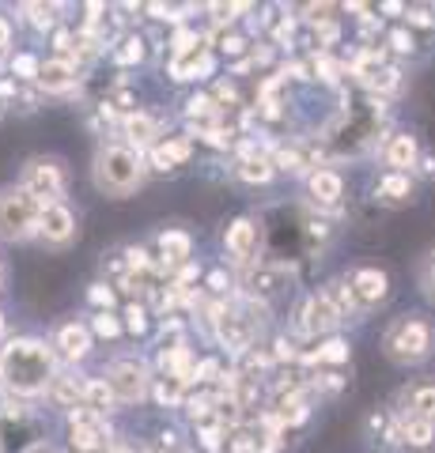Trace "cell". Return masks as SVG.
Listing matches in <instances>:
<instances>
[{
    "label": "cell",
    "instance_id": "39",
    "mask_svg": "<svg viewBox=\"0 0 435 453\" xmlns=\"http://www.w3.org/2000/svg\"><path fill=\"white\" fill-rule=\"evenodd\" d=\"M91 336H103V340H118L121 333H125V325H121V318L114 314V310H110V314H95L91 318Z\"/></svg>",
    "mask_w": 435,
    "mask_h": 453
},
{
    "label": "cell",
    "instance_id": "31",
    "mask_svg": "<svg viewBox=\"0 0 435 453\" xmlns=\"http://www.w3.org/2000/svg\"><path fill=\"white\" fill-rule=\"evenodd\" d=\"M144 53H148V38H144V35H121V38L114 42V61H118L121 68L140 65V61H144Z\"/></svg>",
    "mask_w": 435,
    "mask_h": 453
},
{
    "label": "cell",
    "instance_id": "48",
    "mask_svg": "<svg viewBox=\"0 0 435 453\" xmlns=\"http://www.w3.org/2000/svg\"><path fill=\"white\" fill-rule=\"evenodd\" d=\"M208 12H213V19H216V23H231L238 12H250V4H213Z\"/></svg>",
    "mask_w": 435,
    "mask_h": 453
},
{
    "label": "cell",
    "instance_id": "27",
    "mask_svg": "<svg viewBox=\"0 0 435 453\" xmlns=\"http://www.w3.org/2000/svg\"><path fill=\"white\" fill-rule=\"evenodd\" d=\"M398 442L405 449H431L435 446V423H428V419H398Z\"/></svg>",
    "mask_w": 435,
    "mask_h": 453
},
{
    "label": "cell",
    "instance_id": "42",
    "mask_svg": "<svg viewBox=\"0 0 435 453\" xmlns=\"http://www.w3.org/2000/svg\"><path fill=\"white\" fill-rule=\"evenodd\" d=\"M103 273L110 276V280H125L129 276V265H125V250H110V253H103ZM106 280V283H110Z\"/></svg>",
    "mask_w": 435,
    "mask_h": 453
},
{
    "label": "cell",
    "instance_id": "50",
    "mask_svg": "<svg viewBox=\"0 0 435 453\" xmlns=\"http://www.w3.org/2000/svg\"><path fill=\"white\" fill-rule=\"evenodd\" d=\"M220 50L228 53V57H238V53L246 50V38H243V35H223V38H220Z\"/></svg>",
    "mask_w": 435,
    "mask_h": 453
},
{
    "label": "cell",
    "instance_id": "51",
    "mask_svg": "<svg viewBox=\"0 0 435 453\" xmlns=\"http://www.w3.org/2000/svg\"><path fill=\"white\" fill-rule=\"evenodd\" d=\"M208 291H216V295L228 291V273H223V268H216V273L208 276Z\"/></svg>",
    "mask_w": 435,
    "mask_h": 453
},
{
    "label": "cell",
    "instance_id": "47",
    "mask_svg": "<svg viewBox=\"0 0 435 453\" xmlns=\"http://www.w3.org/2000/svg\"><path fill=\"white\" fill-rule=\"evenodd\" d=\"M390 50H394V53H413V50H416L413 31H405V27H394V31H390Z\"/></svg>",
    "mask_w": 435,
    "mask_h": 453
},
{
    "label": "cell",
    "instance_id": "56",
    "mask_svg": "<svg viewBox=\"0 0 435 453\" xmlns=\"http://www.w3.org/2000/svg\"><path fill=\"white\" fill-rule=\"evenodd\" d=\"M424 174H428V178L435 174V159H424Z\"/></svg>",
    "mask_w": 435,
    "mask_h": 453
},
{
    "label": "cell",
    "instance_id": "57",
    "mask_svg": "<svg viewBox=\"0 0 435 453\" xmlns=\"http://www.w3.org/2000/svg\"><path fill=\"white\" fill-rule=\"evenodd\" d=\"M4 333H8V321H4V314H0V340H4Z\"/></svg>",
    "mask_w": 435,
    "mask_h": 453
},
{
    "label": "cell",
    "instance_id": "19",
    "mask_svg": "<svg viewBox=\"0 0 435 453\" xmlns=\"http://www.w3.org/2000/svg\"><path fill=\"white\" fill-rule=\"evenodd\" d=\"M258 238H261V223L250 219V216H238L228 234H223V246H228V253L235 261H250V253L258 250Z\"/></svg>",
    "mask_w": 435,
    "mask_h": 453
},
{
    "label": "cell",
    "instance_id": "11",
    "mask_svg": "<svg viewBox=\"0 0 435 453\" xmlns=\"http://www.w3.org/2000/svg\"><path fill=\"white\" fill-rule=\"evenodd\" d=\"M38 238L46 246H53V250H65L76 238V211L68 208L65 201L61 204H42V211H38Z\"/></svg>",
    "mask_w": 435,
    "mask_h": 453
},
{
    "label": "cell",
    "instance_id": "9",
    "mask_svg": "<svg viewBox=\"0 0 435 453\" xmlns=\"http://www.w3.org/2000/svg\"><path fill=\"white\" fill-rule=\"evenodd\" d=\"M288 288H291V268L284 261H261L246 273V299L254 303H269Z\"/></svg>",
    "mask_w": 435,
    "mask_h": 453
},
{
    "label": "cell",
    "instance_id": "49",
    "mask_svg": "<svg viewBox=\"0 0 435 453\" xmlns=\"http://www.w3.org/2000/svg\"><path fill=\"white\" fill-rule=\"evenodd\" d=\"M405 19H409L413 27H435L431 8H405Z\"/></svg>",
    "mask_w": 435,
    "mask_h": 453
},
{
    "label": "cell",
    "instance_id": "29",
    "mask_svg": "<svg viewBox=\"0 0 435 453\" xmlns=\"http://www.w3.org/2000/svg\"><path fill=\"white\" fill-rule=\"evenodd\" d=\"M326 299L333 303V310H337V318L341 321H348V318H356L360 314V306H356V295H353V288H348V280L345 276H337V280H330L326 283Z\"/></svg>",
    "mask_w": 435,
    "mask_h": 453
},
{
    "label": "cell",
    "instance_id": "40",
    "mask_svg": "<svg viewBox=\"0 0 435 453\" xmlns=\"http://www.w3.org/2000/svg\"><path fill=\"white\" fill-rule=\"evenodd\" d=\"M148 318H151V310H148V303H129L125 306V329H129L133 336H140V333H148Z\"/></svg>",
    "mask_w": 435,
    "mask_h": 453
},
{
    "label": "cell",
    "instance_id": "35",
    "mask_svg": "<svg viewBox=\"0 0 435 453\" xmlns=\"http://www.w3.org/2000/svg\"><path fill=\"white\" fill-rule=\"evenodd\" d=\"M348 340H341V336H330L326 344H318L311 356H307V363H330V366H341V363H348Z\"/></svg>",
    "mask_w": 435,
    "mask_h": 453
},
{
    "label": "cell",
    "instance_id": "55",
    "mask_svg": "<svg viewBox=\"0 0 435 453\" xmlns=\"http://www.w3.org/2000/svg\"><path fill=\"white\" fill-rule=\"evenodd\" d=\"M27 453H58V449H53V446H42V442H35V446L27 449Z\"/></svg>",
    "mask_w": 435,
    "mask_h": 453
},
{
    "label": "cell",
    "instance_id": "6",
    "mask_svg": "<svg viewBox=\"0 0 435 453\" xmlns=\"http://www.w3.org/2000/svg\"><path fill=\"white\" fill-rule=\"evenodd\" d=\"M19 189L31 193L38 204H61L65 189H68L61 159H50V155H35V159H27L23 174H19Z\"/></svg>",
    "mask_w": 435,
    "mask_h": 453
},
{
    "label": "cell",
    "instance_id": "14",
    "mask_svg": "<svg viewBox=\"0 0 435 453\" xmlns=\"http://www.w3.org/2000/svg\"><path fill=\"white\" fill-rule=\"evenodd\" d=\"M337 325H341V318H337V310H333V303L326 299V295H307L303 299V306H299V314H296V329L303 333V336H326V333H333Z\"/></svg>",
    "mask_w": 435,
    "mask_h": 453
},
{
    "label": "cell",
    "instance_id": "22",
    "mask_svg": "<svg viewBox=\"0 0 435 453\" xmlns=\"http://www.w3.org/2000/svg\"><path fill=\"white\" fill-rule=\"evenodd\" d=\"M383 159L386 166L394 170V174H405V170H413L420 163V144H416V136L413 133H394L386 140V148H383Z\"/></svg>",
    "mask_w": 435,
    "mask_h": 453
},
{
    "label": "cell",
    "instance_id": "44",
    "mask_svg": "<svg viewBox=\"0 0 435 453\" xmlns=\"http://www.w3.org/2000/svg\"><path fill=\"white\" fill-rule=\"evenodd\" d=\"M38 98H42V91L38 88H31V83H19V91H16V98H12V110H19V113H35L38 110Z\"/></svg>",
    "mask_w": 435,
    "mask_h": 453
},
{
    "label": "cell",
    "instance_id": "46",
    "mask_svg": "<svg viewBox=\"0 0 435 453\" xmlns=\"http://www.w3.org/2000/svg\"><path fill=\"white\" fill-rule=\"evenodd\" d=\"M205 144H213V148H231L235 144V129H223V125H213V129H205L201 133Z\"/></svg>",
    "mask_w": 435,
    "mask_h": 453
},
{
    "label": "cell",
    "instance_id": "34",
    "mask_svg": "<svg viewBox=\"0 0 435 453\" xmlns=\"http://www.w3.org/2000/svg\"><path fill=\"white\" fill-rule=\"evenodd\" d=\"M368 434L383 446H401L398 442V416H390V412H371L368 416Z\"/></svg>",
    "mask_w": 435,
    "mask_h": 453
},
{
    "label": "cell",
    "instance_id": "37",
    "mask_svg": "<svg viewBox=\"0 0 435 453\" xmlns=\"http://www.w3.org/2000/svg\"><path fill=\"white\" fill-rule=\"evenodd\" d=\"M38 57L35 53H12L8 57V73H12V80L16 83H31L35 88V80H38Z\"/></svg>",
    "mask_w": 435,
    "mask_h": 453
},
{
    "label": "cell",
    "instance_id": "38",
    "mask_svg": "<svg viewBox=\"0 0 435 453\" xmlns=\"http://www.w3.org/2000/svg\"><path fill=\"white\" fill-rule=\"evenodd\" d=\"M88 303L95 306V314H110L114 310V303H118V291H114V283H91L88 288Z\"/></svg>",
    "mask_w": 435,
    "mask_h": 453
},
{
    "label": "cell",
    "instance_id": "21",
    "mask_svg": "<svg viewBox=\"0 0 435 453\" xmlns=\"http://www.w3.org/2000/svg\"><path fill=\"white\" fill-rule=\"evenodd\" d=\"M235 174L243 181H250V186H269L273 174H276V166H273L269 155L258 151V144H250V140H246L243 155H238V163H235Z\"/></svg>",
    "mask_w": 435,
    "mask_h": 453
},
{
    "label": "cell",
    "instance_id": "58",
    "mask_svg": "<svg viewBox=\"0 0 435 453\" xmlns=\"http://www.w3.org/2000/svg\"><path fill=\"white\" fill-rule=\"evenodd\" d=\"M4 276H8V273H4V261H0V288H4Z\"/></svg>",
    "mask_w": 435,
    "mask_h": 453
},
{
    "label": "cell",
    "instance_id": "20",
    "mask_svg": "<svg viewBox=\"0 0 435 453\" xmlns=\"http://www.w3.org/2000/svg\"><path fill=\"white\" fill-rule=\"evenodd\" d=\"M121 133H125V144L144 155V148H151L159 140V121L144 110H133V113L121 118Z\"/></svg>",
    "mask_w": 435,
    "mask_h": 453
},
{
    "label": "cell",
    "instance_id": "17",
    "mask_svg": "<svg viewBox=\"0 0 435 453\" xmlns=\"http://www.w3.org/2000/svg\"><path fill=\"white\" fill-rule=\"evenodd\" d=\"M80 83V65L76 61H65V57H50V61L38 65V80L35 88L46 91V95H68Z\"/></svg>",
    "mask_w": 435,
    "mask_h": 453
},
{
    "label": "cell",
    "instance_id": "36",
    "mask_svg": "<svg viewBox=\"0 0 435 453\" xmlns=\"http://www.w3.org/2000/svg\"><path fill=\"white\" fill-rule=\"evenodd\" d=\"M151 396L163 404V408H175V404H182L186 401V386L182 381H175V378H151Z\"/></svg>",
    "mask_w": 435,
    "mask_h": 453
},
{
    "label": "cell",
    "instance_id": "15",
    "mask_svg": "<svg viewBox=\"0 0 435 453\" xmlns=\"http://www.w3.org/2000/svg\"><path fill=\"white\" fill-rule=\"evenodd\" d=\"M398 419H428L435 423V378L409 381L398 393Z\"/></svg>",
    "mask_w": 435,
    "mask_h": 453
},
{
    "label": "cell",
    "instance_id": "33",
    "mask_svg": "<svg viewBox=\"0 0 435 453\" xmlns=\"http://www.w3.org/2000/svg\"><path fill=\"white\" fill-rule=\"evenodd\" d=\"M273 166L276 170H288V174H303V170L315 166V163H311V155H307L303 144H284V148H276Z\"/></svg>",
    "mask_w": 435,
    "mask_h": 453
},
{
    "label": "cell",
    "instance_id": "52",
    "mask_svg": "<svg viewBox=\"0 0 435 453\" xmlns=\"http://www.w3.org/2000/svg\"><path fill=\"white\" fill-rule=\"evenodd\" d=\"M8 50H12V23L0 16V57H4Z\"/></svg>",
    "mask_w": 435,
    "mask_h": 453
},
{
    "label": "cell",
    "instance_id": "59",
    "mask_svg": "<svg viewBox=\"0 0 435 453\" xmlns=\"http://www.w3.org/2000/svg\"><path fill=\"white\" fill-rule=\"evenodd\" d=\"M0 113H4V106H0Z\"/></svg>",
    "mask_w": 435,
    "mask_h": 453
},
{
    "label": "cell",
    "instance_id": "26",
    "mask_svg": "<svg viewBox=\"0 0 435 453\" xmlns=\"http://www.w3.org/2000/svg\"><path fill=\"white\" fill-rule=\"evenodd\" d=\"M223 118V110L216 106V98L213 95H193L190 103H186V121L193 125V133H205V129H213V125H220Z\"/></svg>",
    "mask_w": 435,
    "mask_h": 453
},
{
    "label": "cell",
    "instance_id": "10",
    "mask_svg": "<svg viewBox=\"0 0 435 453\" xmlns=\"http://www.w3.org/2000/svg\"><path fill=\"white\" fill-rule=\"evenodd\" d=\"M353 73L371 95H390V91H398V83H401V73L394 65H386L378 50H363L353 61Z\"/></svg>",
    "mask_w": 435,
    "mask_h": 453
},
{
    "label": "cell",
    "instance_id": "7",
    "mask_svg": "<svg viewBox=\"0 0 435 453\" xmlns=\"http://www.w3.org/2000/svg\"><path fill=\"white\" fill-rule=\"evenodd\" d=\"M103 381H106V389L114 393L118 404H136L151 393V371H148V363L136 359V356L114 359L103 371Z\"/></svg>",
    "mask_w": 435,
    "mask_h": 453
},
{
    "label": "cell",
    "instance_id": "53",
    "mask_svg": "<svg viewBox=\"0 0 435 453\" xmlns=\"http://www.w3.org/2000/svg\"><path fill=\"white\" fill-rule=\"evenodd\" d=\"M424 280H435V246H431L428 261H424Z\"/></svg>",
    "mask_w": 435,
    "mask_h": 453
},
{
    "label": "cell",
    "instance_id": "13",
    "mask_svg": "<svg viewBox=\"0 0 435 453\" xmlns=\"http://www.w3.org/2000/svg\"><path fill=\"white\" fill-rule=\"evenodd\" d=\"M91 344H95V336H91V329L83 321H65L50 336L53 356L65 359V363H83V359L91 356Z\"/></svg>",
    "mask_w": 435,
    "mask_h": 453
},
{
    "label": "cell",
    "instance_id": "60",
    "mask_svg": "<svg viewBox=\"0 0 435 453\" xmlns=\"http://www.w3.org/2000/svg\"><path fill=\"white\" fill-rule=\"evenodd\" d=\"M159 453H167V449H159Z\"/></svg>",
    "mask_w": 435,
    "mask_h": 453
},
{
    "label": "cell",
    "instance_id": "24",
    "mask_svg": "<svg viewBox=\"0 0 435 453\" xmlns=\"http://www.w3.org/2000/svg\"><path fill=\"white\" fill-rule=\"evenodd\" d=\"M307 189H311L315 204L337 208V204H341V196H345V181H341L337 170H311V178H307Z\"/></svg>",
    "mask_w": 435,
    "mask_h": 453
},
{
    "label": "cell",
    "instance_id": "16",
    "mask_svg": "<svg viewBox=\"0 0 435 453\" xmlns=\"http://www.w3.org/2000/svg\"><path fill=\"white\" fill-rule=\"evenodd\" d=\"M171 80H198L213 73V50H208V38H198L193 46H186L182 53H171V65H167Z\"/></svg>",
    "mask_w": 435,
    "mask_h": 453
},
{
    "label": "cell",
    "instance_id": "41",
    "mask_svg": "<svg viewBox=\"0 0 435 453\" xmlns=\"http://www.w3.org/2000/svg\"><path fill=\"white\" fill-rule=\"evenodd\" d=\"M223 434H228V427H220L216 419H205V423H198V438H201V446H205L208 453H216V449L223 446Z\"/></svg>",
    "mask_w": 435,
    "mask_h": 453
},
{
    "label": "cell",
    "instance_id": "23",
    "mask_svg": "<svg viewBox=\"0 0 435 453\" xmlns=\"http://www.w3.org/2000/svg\"><path fill=\"white\" fill-rule=\"evenodd\" d=\"M193 155V144L186 136H167V140H156V144L148 148V159L156 170H175L178 163H186Z\"/></svg>",
    "mask_w": 435,
    "mask_h": 453
},
{
    "label": "cell",
    "instance_id": "12",
    "mask_svg": "<svg viewBox=\"0 0 435 453\" xmlns=\"http://www.w3.org/2000/svg\"><path fill=\"white\" fill-rule=\"evenodd\" d=\"M345 280H348V288H353L360 310H375V306H383L390 299V276L383 273V268L363 265V268H353Z\"/></svg>",
    "mask_w": 435,
    "mask_h": 453
},
{
    "label": "cell",
    "instance_id": "61",
    "mask_svg": "<svg viewBox=\"0 0 435 453\" xmlns=\"http://www.w3.org/2000/svg\"><path fill=\"white\" fill-rule=\"evenodd\" d=\"M231 453H235V449H231Z\"/></svg>",
    "mask_w": 435,
    "mask_h": 453
},
{
    "label": "cell",
    "instance_id": "25",
    "mask_svg": "<svg viewBox=\"0 0 435 453\" xmlns=\"http://www.w3.org/2000/svg\"><path fill=\"white\" fill-rule=\"evenodd\" d=\"M83 386H88V378H80V374H53V381H50V389H46V396L58 408H65V412H73V408H80L83 404Z\"/></svg>",
    "mask_w": 435,
    "mask_h": 453
},
{
    "label": "cell",
    "instance_id": "4",
    "mask_svg": "<svg viewBox=\"0 0 435 453\" xmlns=\"http://www.w3.org/2000/svg\"><path fill=\"white\" fill-rule=\"evenodd\" d=\"M213 329H216V340L223 348H231L235 356H243V351H250L254 348V340H258V333H261V325H265V318H261V306L254 303V299H246V303H238V306H216L213 310Z\"/></svg>",
    "mask_w": 435,
    "mask_h": 453
},
{
    "label": "cell",
    "instance_id": "30",
    "mask_svg": "<svg viewBox=\"0 0 435 453\" xmlns=\"http://www.w3.org/2000/svg\"><path fill=\"white\" fill-rule=\"evenodd\" d=\"M83 408H91L95 416H110V412L118 408L114 393L106 389V381H103V378H88V386H83Z\"/></svg>",
    "mask_w": 435,
    "mask_h": 453
},
{
    "label": "cell",
    "instance_id": "8",
    "mask_svg": "<svg viewBox=\"0 0 435 453\" xmlns=\"http://www.w3.org/2000/svg\"><path fill=\"white\" fill-rule=\"evenodd\" d=\"M68 442H73L76 453H110L118 446L106 416H95L91 408H83V404L68 412Z\"/></svg>",
    "mask_w": 435,
    "mask_h": 453
},
{
    "label": "cell",
    "instance_id": "32",
    "mask_svg": "<svg viewBox=\"0 0 435 453\" xmlns=\"http://www.w3.org/2000/svg\"><path fill=\"white\" fill-rule=\"evenodd\" d=\"M23 12V19L35 27L38 35H46V31H58V23H61V4H19Z\"/></svg>",
    "mask_w": 435,
    "mask_h": 453
},
{
    "label": "cell",
    "instance_id": "3",
    "mask_svg": "<svg viewBox=\"0 0 435 453\" xmlns=\"http://www.w3.org/2000/svg\"><path fill=\"white\" fill-rule=\"evenodd\" d=\"M386 359H394L401 366L424 363L435 351V321L424 314H401L398 321H390V329L383 336Z\"/></svg>",
    "mask_w": 435,
    "mask_h": 453
},
{
    "label": "cell",
    "instance_id": "1",
    "mask_svg": "<svg viewBox=\"0 0 435 453\" xmlns=\"http://www.w3.org/2000/svg\"><path fill=\"white\" fill-rule=\"evenodd\" d=\"M53 374H58V356L46 340L12 336L0 344V389L8 396H16V401L46 396Z\"/></svg>",
    "mask_w": 435,
    "mask_h": 453
},
{
    "label": "cell",
    "instance_id": "43",
    "mask_svg": "<svg viewBox=\"0 0 435 453\" xmlns=\"http://www.w3.org/2000/svg\"><path fill=\"white\" fill-rule=\"evenodd\" d=\"M193 381H198V386H216V381H223L220 359H201L198 366H193Z\"/></svg>",
    "mask_w": 435,
    "mask_h": 453
},
{
    "label": "cell",
    "instance_id": "28",
    "mask_svg": "<svg viewBox=\"0 0 435 453\" xmlns=\"http://www.w3.org/2000/svg\"><path fill=\"white\" fill-rule=\"evenodd\" d=\"M409 196H413V178L409 174H394V170H390V174L378 181L375 186V201H383V204H409Z\"/></svg>",
    "mask_w": 435,
    "mask_h": 453
},
{
    "label": "cell",
    "instance_id": "5",
    "mask_svg": "<svg viewBox=\"0 0 435 453\" xmlns=\"http://www.w3.org/2000/svg\"><path fill=\"white\" fill-rule=\"evenodd\" d=\"M38 211L42 204L19 186L0 189V242H27L38 234Z\"/></svg>",
    "mask_w": 435,
    "mask_h": 453
},
{
    "label": "cell",
    "instance_id": "2",
    "mask_svg": "<svg viewBox=\"0 0 435 453\" xmlns=\"http://www.w3.org/2000/svg\"><path fill=\"white\" fill-rule=\"evenodd\" d=\"M95 186H99L106 196H129L140 189L148 166H144V155L133 151L129 144H103L95 151Z\"/></svg>",
    "mask_w": 435,
    "mask_h": 453
},
{
    "label": "cell",
    "instance_id": "54",
    "mask_svg": "<svg viewBox=\"0 0 435 453\" xmlns=\"http://www.w3.org/2000/svg\"><path fill=\"white\" fill-rule=\"evenodd\" d=\"M383 12H386V16H401L405 4H383Z\"/></svg>",
    "mask_w": 435,
    "mask_h": 453
},
{
    "label": "cell",
    "instance_id": "45",
    "mask_svg": "<svg viewBox=\"0 0 435 453\" xmlns=\"http://www.w3.org/2000/svg\"><path fill=\"white\" fill-rule=\"evenodd\" d=\"M315 73H318V80L337 83V80H341V73H345V65H337V61H330L326 53H318L315 57Z\"/></svg>",
    "mask_w": 435,
    "mask_h": 453
},
{
    "label": "cell",
    "instance_id": "18",
    "mask_svg": "<svg viewBox=\"0 0 435 453\" xmlns=\"http://www.w3.org/2000/svg\"><path fill=\"white\" fill-rule=\"evenodd\" d=\"M156 250H159V268L167 276L175 273V268L190 265V253H193V238L186 231H178V226H167V231L156 238Z\"/></svg>",
    "mask_w": 435,
    "mask_h": 453
}]
</instances>
